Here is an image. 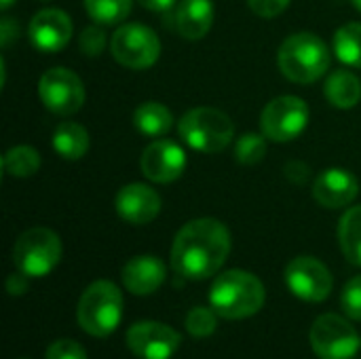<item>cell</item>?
<instances>
[{"label": "cell", "mask_w": 361, "mask_h": 359, "mask_svg": "<svg viewBox=\"0 0 361 359\" xmlns=\"http://www.w3.org/2000/svg\"><path fill=\"white\" fill-rule=\"evenodd\" d=\"M231 254V233L214 218H199L184 224L171 248V269L188 281L214 277Z\"/></svg>", "instance_id": "obj_1"}, {"label": "cell", "mask_w": 361, "mask_h": 359, "mask_svg": "<svg viewBox=\"0 0 361 359\" xmlns=\"http://www.w3.org/2000/svg\"><path fill=\"white\" fill-rule=\"evenodd\" d=\"M264 298L262 281L241 269L220 273L209 290V305L224 320L254 317L264 307Z\"/></svg>", "instance_id": "obj_2"}, {"label": "cell", "mask_w": 361, "mask_h": 359, "mask_svg": "<svg viewBox=\"0 0 361 359\" xmlns=\"http://www.w3.org/2000/svg\"><path fill=\"white\" fill-rule=\"evenodd\" d=\"M330 61L332 55L328 44L311 32H298L286 38L277 55L281 74L298 85L319 80L330 70Z\"/></svg>", "instance_id": "obj_3"}, {"label": "cell", "mask_w": 361, "mask_h": 359, "mask_svg": "<svg viewBox=\"0 0 361 359\" xmlns=\"http://www.w3.org/2000/svg\"><path fill=\"white\" fill-rule=\"evenodd\" d=\"M76 320L89 336H110L123 320V294L118 286L108 279L93 281L78 300Z\"/></svg>", "instance_id": "obj_4"}, {"label": "cell", "mask_w": 361, "mask_h": 359, "mask_svg": "<svg viewBox=\"0 0 361 359\" xmlns=\"http://www.w3.org/2000/svg\"><path fill=\"white\" fill-rule=\"evenodd\" d=\"M178 131L192 150L205 154L224 150L235 138L231 116L216 108H192L180 118Z\"/></svg>", "instance_id": "obj_5"}, {"label": "cell", "mask_w": 361, "mask_h": 359, "mask_svg": "<svg viewBox=\"0 0 361 359\" xmlns=\"http://www.w3.org/2000/svg\"><path fill=\"white\" fill-rule=\"evenodd\" d=\"M61 260V239L51 229H30L13 245V262L27 277L49 275Z\"/></svg>", "instance_id": "obj_6"}, {"label": "cell", "mask_w": 361, "mask_h": 359, "mask_svg": "<svg viewBox=\"0 0 361 359\" xmlns=\"http://www.w3.org/2000/svg\"><path fill=\"white\" fill-rule=\"evenodd\" d=\"M309 339L313 353L319 359H353L361 345L355 328L336 313L317 317L311 326Z\"/></svg>", "instance_id": "obj_7"}, {"label": "cell", "mask_w": 361, "mask_h": 359, "mask_svg": "<svg viewBox=\"0 0 361 359\" xmlns=\"http://www.w3.org/2000/svg\"><path fill=\"white\" fill-rule=\"evenodd\" d=\"M110 51L121 66L131 70H144L159 59L161 42L150 28L142 23H125L114 32Z\"/></svg>", "instance_id": "obj_8"}, {"label": "cell", "mask_w": 361, "mask_h": 359, "mask_svg": "<svg viewBox=\"0 0 361 359\" xmlns=\"http://www.w3.org/2000/svg\"><path fill=\"white\" fill-rule=\"evenodd\" d=\"M309 123V106L296 95H281L267 104L260 116V129L271 142L296 140Z\"/></svg>", "instance_id": "obj_9"}, {"label": "cell", "mask_w": 361, "mask_h": 359, "mask_svg": "<svg viewBox=\"0 0 361 359\" xmlns=\"http://www.w3.org/2000/svg\"><path fill=\"white\" fill-rule=\"evenodd\" d=\"M288 290L305 303H324L332 294L334 279L328 267L313 256H298L283 271Z\"/></svg>", "instance_id": "obj_10"}, {"label": "cell", "mask_w": 361, "mask_h": 359, "mask_svg": "<svg viewBox=\"0 0 361 359\" xmlns=\"http://www.w3.org/2000/svg\"><path fill=\"white\" fill-rule=\"evenodd\" d=\"M38 95L47 110L59 116H70L85 104V85L72 70L51 68L40 76Z\"/></svg>", "instance_id": "obj_11"}, {"label": "cell", "mask_w": 361, "mask_h": 359, "mask_svg": "<svg viewBox=\"0 0 361 359\" xmlns=\"http://www.w3.org/2000/svg\"><path fill=\"white\" fill-rule=\"evenodd\" d=\"M127 349L137 359H171L182 336L161 322H137L127 330Z\"/></svg>", "instance_id": "obj_12"}, {"label": "cell", "mask_w": 361, "mask_h": 359, "mask_svg": "<svg viewBox=\"0 0 361 359\" xmlns=\"http://www.w3.org/2000/svg\"><path fill=\"white\" fill-rule=\"evenodd\" d=\"M142 174L157 184H169L178 180L186 169V152L171 140H154L142 154Z\"/></svg>", "instance_id": "obj_13"}, {"label": "cell", "mask_w": 361, "mask_h": 359, "mask_svg": "<svg viewBox=\"0 0 361 359\" xmlns=\"http://www.w3.org/2000/svg\"><path fill=\"white\" fill-rule=\"evenodd\" d=\"M27 36L40 53H57L72 38V21L59 8H42L32 17Z\"/></svg>", "instance_id": "obj_14"}, {"label": "cell", "mask_w": 361, "mask_h": 359, "mask_svg": "<svg viewBox=\"0 0 361 359\" xmlns=\"http://www.w3.org/2000/svg\"><path fill=\"white\" fill-rule=\"evenodd\" d=\"M114 207L127 224H148L161 212V197L154 188L133 182L116 193Z\"/></svg>", "instance_id": "obj_15"}, {"label": "cell", "mask_w": 361, "mask_h": 359, "mask_svg": "<svg viewBox=\"0 0 361 359\" xmlns=\"http://www.w3.org/2000/svg\"><path fill=\"white\" fill-rule=\"evenodd\" d=\"M360 193V182L357 178L341 167H330L324 169L313 184V197L322 207L328 209H341L347 207L355 201Z\"/></svg>", "instance_id": "obj_16"}, {"label": "cell", "mask_w": 361, "mask_h": 359, "mask_svg": "<svg viewBox=\"0 0 361 359\" xmlns=\"http://www.w3.org/2000/svg\"><path fill=\"white\" fill-rule=\"evenodd\" d=\"M123 286L135 296L154 294L167 277V267L157 256H135L123 267Z\"/></svg>", "instance_id": "obj_17"}, {"label": "cell", "mask_w": 361, "mask_h": 359, "mask_svg": "<svg viewBox=\"0 0 361 359\" xmlns=\"http://www.w3.org/2000/svg\"><path fill=\"white\" fill-rule=\"evenodd\" d=\"M214 2L212 0H180L176 8V30L188 40H201L214 25Z\"/></svg>", "instance_id": "obj_18"}, {"label": "cell", "mask_w": 361, "mask_h": 359, "mask_svg": "<svg viewBox=\"0 0 361 359\" xmlns=\"http://www.w3.org/2000/svg\"><path fill=\"white\" fill-rule=\"evenodd\" d=\"M326 97L334 108L349 110L357 106L361 99V80L351 70H334L326 80Z\"/></svg>", "instance_id": "obj_19"}, {"label": "cell", "mask_w": 361, "mask_h": 359, "mask_svg": "<svg viewBox=\"0 0 361 359\" xmlns=\"http://www.w3.org/2000/svg\"><path fill=\"white\" fill-rule=\"evenodd\" d=\"M51 144H53V150L61 159L78 161L89 150V133L82 125L72 123V121H63L55 127Z\"/></svg>", "instance_id": "obj_20"}, {"label": "cell", "mask_w": 361, "mask_h": 359, "mask_svg": "<svg viewBox=\"0 0 361 359\" xmlns=\"http://www.w3.org/2000/svg\"><path fill=\"white\" fill-rule=\"evenodd\" d=\"M173 116L169 108H165L159 102H144L133 112V125L142 135L148 138H161L171 129Z\"/></svg>", "instance_id": "obj_21"}, {"label": "cell", "mask_w": 361, "mask_h": 359, "mask_svg": "<svg viewBox=\"0 0 361 359\" xmlns=\"http://www.w3.org/2000/svg\"><path fill=\"white\" fill-rule=\"evenodd\" d=\"M338 243L345 258L361 267V205H355L345 212L338 224Z\"/></svg>", "instance_id": "obj_22"}, {"label": "cell", "mask_w": 361, "mask_h": 359, "mask_svg": "<svg viewBox=\"0 0 361 359\" xmlns=\"http://www.w3.org/2000/svg\"><path fill=\"white\" fill-rule=\"evenodd\" d=\"M334 55L351 68H361V23H347L334 34Z\"/></svg>", "instance_id": "obj_23"}, {"label": "cell", "mask_w": 361, "mask_h": 359, "mask_svg": "<svg viewBox=\"0 0 361 359\" xmlns=\"http://www.w3.org/2000/svg\"><path fill=\"white\" fill-rule=\"evenodd\" d=\"M2 167L13 178H30L40 169V154L30 146H15L4 152Z\"/></svg>", "instance_id": "obj_24"}, {"label": "cell", "mask_w": 361, "mask_h": 359, "mask_svg": "<svg viewBox=\"0 0 361 359\" xmlns=\"http://www.w3.org/2000/svg\"><path fill=\"white\" fill-rule=\"evenodd\" d=\"M133 0H85L89 17L102 25H114L129 17Z\"/></svg>", "instance_id": "obj_25"}, {"label": "cell", "mask_w": 361, "mask_h": 359, "mask_svg": "<svg viewBox=\"0 0 361 359\" xmlns=\"http://www.w3.org/2000/svg\"><path fill=\"white\" fill-rule=\"evenodd\" d=\"M267 154V135L262 133H243L235 146V159L241 165H256Z\"/></svg>", "instance_id": "obj_26"}, {"label": "cell", "mask_w": 361, "mask_h": 359, "mask_svg": "<svg viewBox=\"0 0 361 359\" xmlns=\"http://www.w3.org/2000/svg\"><path fill=\"white\" fill-rule=\"evenodd\" d=\"M186 332L195 339H207L216 332L218 326V313L207 307H195L186 315Z\"/></svg>", "instance_id": "obj_27"}, {"label": "cell", "mask_w": 361, "mask_h": 359, "mask_svg": "<svg viewBox=\"0 0 361 359\" xmlns=\"http://www.w3.org/2000/svg\"><path fill=\"white\" fill-rule=\"evenodd\" d=\"M341 309L349 320L361 322V275L345 284L341 292Z\"/></svg>", "instance_id": "obj_28"}, {"label": "cell", "mask_w": 361, "mask_h": 359, "mask_svg": "<svg viewBox=\"0 0 361 359\" xmlns=\"http://www.w3.org/2000/svg\"><path fill=\"white\" fill-rule=\"evenodd\" d=\"M78 47H80V53L87 55V57H97L104 47H106V34L102 28L97 25H89L80 32V38H78Z\"/></svg>", "instance_id": "obj_29"}, {"label": "cell", "mask_w": 361, "mask_h": 359, "mask_svg": "<svg viewBox=\"0 0 361 359\" xmlns=\"http://www.w3.org/2000/svg\"><path fill=\"white\" fill-rule=\"evenodd\" d=\"M44 359H87V351L82 349L80 343L72 339H61L49 345Z\"/></svg>", "instance_id": "obj_30"}, {"label": "cell", "mask_w": 361, "mask_h": 359, "mask_svg": "<svg viewBox=\"0 0 361 359\" xmlns=\"http://www.w3.org/2000/svg\"><path fill=\"white\" fill-rule=\"evenodd\" d=\"M247 4L258 17L271 19V17L281 15L288 8L290 0H247Z\"/></svg>", "instance_id": "obj_31"}, {"label": "cell", "mask_w": 361, "mask_h": 359, "mask_svg": "<svg viewBox=\"0 0 361 359\" xmlns=\"http://www.w3.org/2000/svg\"><path fill=\"white\" fill-rule=\"evenodd\" d=\"M27 279H30V277L23 275L21 271L8 275V279H6V290H8V294H11V296H21V294H25L27 288H30V281H27Z\"/></svg>", "instance_id": "obj_32"}, {"label": "cell", "mask_w": 361, "mask_h": 359, "mask_svg": "<svg viewBox=\"0 0 361 359\" xmlns=\"http://www.w3.org/2000/svg\"><path fill=\"white\" fill-rule=\"evenodd\" d=\"M17 34H19L17 23L11 17H4L2 23H0V42H2V47H8L17 38Z\"/></svg>", "instance_id": "obj_33"}, {"label": "cell", "mask_w": 361, "mask_h": 359, "mask_svg": "<svg viewBox=\"0 0 361 359\" xmlns=\"http://www.w3.org/2000/svg\"><path fill=\"white\" fill-rule=\"evenodd\" d=\"M144 8H148V11H169L178 0H137Z\"/></svg>", "instance_id": "obj_34"}, {"label": "cell", "mask_w": 361, "mask_h": 359, "mask_svg": "<svg viewBox=\"0 0 361 359\" xmlns=\"http://www.w3.org/2000/svg\"><path fill=\"white\" fill-rule=\"evenodd\" d=\"M13 2H15V0H0V6H2V8H8Z\"/></svg>", "instance_id": "obj_35"}, {"label": "cell", "mask_w": 361, "mask_h": 359, "mask_svg": "<svg viewBox=\"0 0 361 359\" xmlns=\"http://www.w3.org/2000/svg\"><path fill=\"white\" fill-rule=\"evenodd\" d=\"M353 4H355V6L361 11V0H353Z\"/></svg>", "instance_id": "obj_36"}, {"label": "cell", "mask_w": 361, "mask_h": 359, "mask_svg": "<svg viewBox=\"0 0 361 359\" xmlns=\"http://www.w3.org/2000/svg\"><path fill=\"white\" fill-rule=\"evenodd\" d=\"M42 2H47V0H42Z\"/></svg>", "instance_id": "obj_37"}]
</instances>
